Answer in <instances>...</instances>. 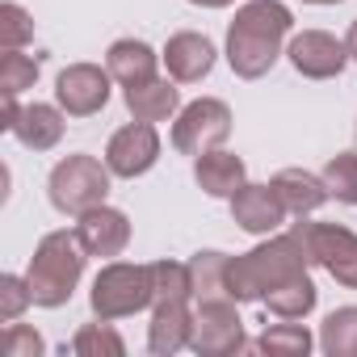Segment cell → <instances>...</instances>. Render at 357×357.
Segmentation results:
<instances>
[{
    "label": "cell",
    "mask_w": 357,
    "mask_h": 357,
    "mask_svg": "<svg viewBox=\"0 0 357 357\" xmlns=\"http://www.w3.org/2000/svg\"><path fill=\"white\" fill-rule=\"evenodd\" d=\"M286 55H290L294 72L307 76V80H332V76H340L344 63H349V47H344L340 38L324 34V30H303V34H294L290 47H286Z\"/></svg>",
    "instance_id": "cell-11"
},
{
    "label": "cell",
    "mask_w": 357,
    "mask_h": 357,
    "mask_svg": "<svg viewBox=\"0 0 357 357\" xmlns=\"http://www.w3.org/2000/svg\"><path fill=\"white\" fill-rule=\"evenodd\" d=\"M34 303V294H30V282L26 278H17V273H5L0 278V324H13V319H22V311Z\"/></svg>",
    "instance_id": "cell-30"
},
{
    "label": "cell",
    "mask_w": 357,
    "mask_h": 357,
    "mask_svg": "<svg viewBox=\"0 0 357 357\" xmlns=\"http://www.w3.org/2000/svg\"><path fill=\"white\" fill-rule=\"evenodd\" d=\"M273 190H278V198H282V206L290 211V215H311V211H319L332 194H328V185H324V176H315V172H307V168H282L273 181H269Z\"/></svg>",
    "instance_id": "cell-17"
},
{
    "label": "cell",
    "mask_w": 357,
    "mask_h": 357,
    "mask_svg": "<svg viewBox=\"0 0 357 357\" xmlns=\"http://www.w3.org/2000/svg\"><path fill=\"white\" fill-rule=\"evenodd\" d=\"M190 5H198V9H227V5H236V0H190Z\"/></svg>",
    "instance_id": "cell-33"
},
{
    "label": "cell",
    "mask_w": 357,
    "mask_h": 357,
    "mask_svg": "<svg viewBox=\"0 0 357 357\" xmlns=\"http://www.w3.org/2000/svg\"><path fill=\"white\" fill-rule=\"evenodd\" d=\"M194 181H198L211 198H236V194L248 185V168H244V160H240L236 151L215 147V151H202V155H198Z\"/></svg>",
    "instance_id": "cell-16"
},
{
    "label": "cell",
    "mask_w": 357,
    "mask_h": 357,
    "mask_svg": "<svg viewBox=\"0 0 357 357\" xmlns=\"http://www.w3.org/2000/svg\"><path fill=\"white\" fill-rule=\"evenodd\" d=\"M34 80H38V59L34 55H22V51H5L0 55V97L5 93H26V89H34Z\"/></svg>",
    "instance_id": "cell-28"
},
{
    "label": "cell",
    "mask_w": 357,
    "mask_h": 357,
    "mask_svg": "<svg viewBox=\"0 0 357 357\" xmlns=\"http://www.w3.org/2000/svg\"><path fill=\"white\" fill-rule=\"evenodd\" d=\"M307 265H311V252H307L303 231L294 227L286 236H273V240L257 244L244 257H227V294L236 303H261L269 290L303 278Z\"/></svg>",
    "instance_id": "cell-2"
},
{
    "label": "cell",
    "mask_w": 357,
    "mask_h": 357,
    "mask_svg": "<svg viewBox=\"0 0 357 357\" xmlns=\"http://www.w3.org/2000/svg\"><path fill=\"white\" fill-rule=\"evenodd\" d=\"M307 240L311 265L328 269L340 286L357 290V236L340 223H294Z\"/></svg>",
    "instance_id": "cell-8"
},
{
    "label": "cell",
    "mask_w": 357,
    "mask_h": 357,
    "mask_svg": "<svg viewBox=\"0 0 357 357\" xmlns=\"http://www.w3.org/2000/svg\"><path fill=\"white\" fill-rule=\"evenodd\" d=\"M194 340V311L190 303H155L151 324H147V349L155 357H172L190 349Z\"/></svg>",
    "instance_id": "cell-15"
},
{
    "label": "cell",
    "mask_w": 357,
    "mask_h": 357,
    "mask_svg": "<svg viewBox=\"0 0 357 357\" xmlns=\"http://www.w3.org/2000/svg\"><path fill=\"white\" fill-rule=\"evenodd\" d=\"M13 135H17L22 147H30V151H51V147L63 139V109H59V105H43V101H34V105L22 109Z\"/></svg>",
    "instance_id": "cell-20"
},
{
    "label": "cell",
    "mask_w": 357,
    "mask_h": 357,
    "mask_svg": "<svg viewBox=\"0 0 357 357\" xmlns=\"http://www.w3.org/2000/svg\"><path fill=\"white\" fill-rule=\"evenodd\" d=\"M311 332L303 328V324H269L261 336H257V353H265V357H307L311 353Z\"/></svg>",
    "instance_id": "cell-23"
},
{
    "label": "cell",
    "mask_w": 357,
    "mask_h": 357,
    "mask_svg": "<svg viewBox=\"0 0 357 357\" xmlns=\"http://www.w3.org/2000/svg\"><path fill=\"white\" fill-rule=\"evenodd\" d=\"M315 298H319V290H315V282L303 273V278H294V282H286V286L269 290L261 303H265L278 319H303V315H311V311H315Z\"/></svg>",
    "instance_id": "cell-21"
},
{
    "label": "cell",
    "mask_w": 357,
    "mask_h": 357,
    "mask_svg": "<svg viewBox=\"0 0 357 357\" xmlns=\"http://www.w3.org/2000/svg\"><path fill=\"white\" fill-rule=\"evenodd\" d=\"M160 160V135H155V122H130L122 130H114L109 147H105V164L114 176H126V181H135V176H143L151 164Z\"/></svg>",
    "instance_id": "cell-10"
},
{
    "label": "cell",
    "mask_w": 357,
    "mask_h": 357,
    "mask_svg": "<svg viewBox=\"0 0 357 357\" xmlns=\"http://www.w3.org/2000/svg\"><path fill=\"white\" fill-rule=\"evenodd\" d=\"M286 206H282V198H278V190L273 185H244L236 198H231V219L248 231V236H273L282 223H286Z\"/></svg>",
    "instance_id": "cell-14"
},
{
    "label": "cell",
    "mask_w": 357,
    "mask_h": 357,
    "mask_svg": "<svg viewBox=\"0 0 357 357\" xmlns=\"http://www.w3.org/2000/svg\"><path fill=\"white\" fill-rule=\"evenodd\" d=\"M0 349H5V357H38L47 344H43V336H38L34 328H26V324H9L5 336H0Z\"/></svg>",
    "instance_id": "cell-31"
},
{
    "label": "cell",
    "mask_w": 357,
    "mask_h": 357,
    "mask_svg": "<svg viewBox=\"0 0 357 357\" xmlns=\"http://www.w3.org/2000/svg\"><path fill=\"white\" fill-rule=\"evenodd\" d=\"M190 278H194V303L231 298L227 294V252H198L190 261Z\"/></svg>",
    "instance_id": "cell-22"
},
{
    "label": "cell",
    "mask_w": 357,
    "mask_h": 357,
    "mask_svg": "<svg viewBox=\"0 0 357 357\" xmlns=\"http://www.w3.org/2000/svg\"><path fill=\"white\" fill-rule=\"evenodd\" d=\"M319 349L328 357H357V307H340L319 324Z\"/></svg>",
    "instance_id": "cell-24"
},
{
    "label": "cell",
    "mask_w": 357,
    "mask_h": 357,
    "mask_svg": "<svg viewBox=\"0 0 357 357\" xmlns=\"http://www.w3.org/2000/svg\"><path fill=\"white\" fill-rule=\"evenodd\" d=\"M84 261H89V252L80 248L76 231H47L26 269L34 307H63L72 298V290L80 286Z\"/></svg>",
    "instance_id": "cell-3"
},
{
    "label": "cell",
    "mask_w": 357,
    "mask_h": 357,
    "mask_svg": "<svg viewBox=\"0 0 357 357\" xmlns=\"http://www.w3.org/2000/svg\"><path fill=\"white\" fill-rule=\"evenodd\" d=\"M151 286H155V303H190L194 298L190 265H176V261H155L151 265Z\"/></svg>",
    "instance_id": "cell-25"
},
{
    "label": "cell",
    "mask_w": 357,
    "mask_h": 357,
    "mask_svg": "<svg viewBox=\"0 0 357 357\" xmlns=\"http://www.w3.org/2000/svg\"><path fill=\"white\" fill-rule=\"evenodd\" d=\"M294 17L282 0H248L227 26V63L240 80H261L278 59Z\"/></svg>",
    "instance_id": "cell-1"
},
{
    "label": "cell",
    "mask_w": 357,
    "mask_h": 357,
    "mask_svg": "<svg viewBox=\"0 0 357 357\" xmlns=\"http://www.w3.org/2000/svg\"><path fill=\"white\" fill-rule=\"evenodd\" d=\"M231 135V109L219 101V97H198L190 101L172 122V147L181 155H202V151H215L223 147Z\"/></svg>",
    "instance_id": "cell-6"
},
{
    "label": "cell",
    "mask_w": 357,
    "mask_h": 357,
    "mask_svg": "<svg viewBox=\"0 0 357 357\" xmlns=\"http://www.w3.org/2000/svg\"><path fill=\"white\" fill-rule=\"evenodd\" d=\"M109 164H101L97 155H84V151H76V155H68V160H59L55 168H51V181H47V190H51V206L59 211V215H84V211H93V206H101L105 198H109Z\"/></svg>",
    "instance_id": "cell-4"
},
{
    "label": "cell",
    "mask_w": 357,
    "mask_h": 357,
    "mask_svg": "<svg viewBox=\"0 0 357 357\" xmlns=\"http://www.w3.org/2000/svg\"><path fill=\"white\" fill-rule=\"evenodd\" d=\"M160 59L168 63V76H172L176 84H198V80H206L211 68H215V43H211L206 34L181 30V34L168 38V47H164Z\"/></svg>",
    "instance_id": "cell-13"
},
{
    "label": "cell",
    "mask_w": 357,
    "mask_h": 357,
    "mask_svg": "<svg viewBox=\"0 0 357 357\" xmlns=\"http://www.w3.org/2000/svg\"><path fill=\"white\" fill-rule=\"evenodd\" d=\"M126 109L139 118V122H164L172 114H181V93H176L172 80H143V84H130L126 93Z\"/></svg>",
    "instance_id": "cell-19"
},
{
    "label": "cell",
    "mask_w": 357,
    "mask_h": 357,
    "mask_svg": "<svg viewBox=\"0 0 357 357\" xmlns=\"http://www.w3.org/2000/svg\"><path fill=\"white\" fill-rule=\"evenodd\" d=\"M76 240H80V248L89 257H118L130 244V219L122 211H114V206L101 202V206H93V211L80 215Z\"/></svg>",
    "instance_id": "cell-12"
},
{
    "label": "cell",
    "mask_w": 357,
    "mask_h": 357,
    "mask_svg": "<svg viewBox=\"0 0 357 357\" xmlns=\"http://www.w3.org/2000/svg\"><path fill=\"white\" fill-rule=\"evenodd\" d=\"M155 51L147 47V43H139V38H118L109 51H105V68H109V76L122 84V89H130V84H143V80H155Z\"/></svg>",
    "instance_id": "cell-18"
},
{
    "label": "cell",
    "mask_w": 357,
    "mask_h": 357,
    "mask_svg": "<svg viewBox=\"0 0 357 357\" xmlns=\"http://www.w3.org/2000/svg\"><path fill=\"white\" fill-rule=\"evenodd\" d=\"M109 68H97V63H72L59 72L55 80V101L68 118H93L105 109L109 101Z\"/></svg>",
    "instance_id": "cell-9"
},
{
    "label": "cell",
    "mask_w": 357,
    "mask_h": 357,
    "mask_svg": "<svg viewBox=\"0 0 357 357\" xmlns=\"http://www.w3.org/2000/svg\"><path fill=\"white\" fill-rule=\"evenodd\" d=\"M303 5H340V0H303Z\"/></svg>",
    "instance_id": "cell-34"
},
{
    "label": "cell",
    "mask_w": 357,
    "mask_h": 357,
    "mask_svg": "<svg viewBox=\"0 0 357 357\" xmlns=\"http://www.w3.org/2000/svg\"><path fill=\"white\" fill-rule=\"evenodd\" d=\"M89 303H93V315H97V319H126V315H139L143 307L155 303L151 265L109 261V265L93 278Z\"/></svg>",
    "instance_id": "cell-5"
},
{
    "label": "cell",
    "mask_w": 357,
    "mask_h": 357,
    "mask_svg": "<svg viewBox=\"0 0 357 357\" xmlns=\"http://www.w3.org/2000/svg\"><path fill=\"white\" fill-rule=\"evenodd\" d=\"M324 185L336 202L344 206H357V151H336L328 164H324Z\"/></svg>",
    "instance_id": "cell-26"
},
{
    "label": "cell",
    "mask_w": 357,
    "mask_h": 357,
    "mask_svg": "<svg viewBox=\"0 0 357 357\" xmlns=\"http://www.w3.org/2000/svg\"><path fill=\"white\" fill-rule=\"evenodd\" d=\"M72 353H80V357H122L126 353V340L109 328V319H97V324H84L76 332Z\"/></svg>",
    "instance_id": "cell-27"
},
{
    "label": "cell",
    "mask_w": 357,
    "mask_h": 357,
    "mask_svg": "<svg viewBox=\"0 0 357 357\" xmlns=\"http://www.w3.org/2000/svg\"><path fill=\"white\" fill-rule=\"evenodd\" d=\"M244 340V319L236 311V298H206L194 307V340L190 349L198 357H227L240 353Z\"/></svg>",
    "instance_id": "cell-7"
},
{
    "label": "cell",
    "mask_w": 357,
    "mask_h": 357,
    "mask_svg": "<svg viewBox=\"0 0 357 357\" xmlns=\"http://www.w3.org/2000/svg\"><path fill=\"white\" fill-rule=\"evenodd\" d=\"M344 47H349V59H357V22L349 26V34H344Z\"/></svg>",
    "instance_id": "cell-32"
},
{
    "label": "cell",
    "mask_w": 357,
    "mask_h": 357,
    "mask_svg": "<svg viewBox=\"0 0 357 357\" xmlns=\"http://www.w3.org/2000/svg\"><path fill=\"white\" fill-rule=\"evenodd\" d=\"M30 38H34V17L17 5V0H5V5H0V47L22 51Z\"/></svg>",
    "instance_id": "cell-29"
}]
</instances>
